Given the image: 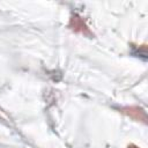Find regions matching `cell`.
I'll return each mask as SVG.
<instances>
[{"label":"cell","mask_w":148,"mask_h":148,"mask_svg":"<svg viewBox=\"0 0 148 148\" xmlns=\"http://www.w3.org/2000/svg\"><path fill=\"white\" fill-rule=\"evenodd\" d=\"M67 27L71 31L75 32V34H80V35H83L86 37H92L94 36L92 31L90 30V28L88 27L86 21L77 14H73L71 16Z\"/></svg>","instance_id":"cell-1"},{"label":"cell","mask_w":148,"mask_h":148,"mask_svg":"<svg viewBox=\"0 0 148 148\" xmlns=\"http://www.w3.org/2000/svg\"><path fill=\"white\" fill-rule=\"evenodd\" d=\"M127 148H140V147L136 146V145H134V143H130V145L127 146Z\"/></svg>","instance_id":"cell-3"},{"label":"cell","mask_w":148,"mask_h":148,"mask_svg":"<svg viewBox=\"0 0 148 148\" xmlns=\"http://www.w3.org/2000/svg\"><path fill=\"white\" fill-rule=\"evenodd\" d=\"M119 112L123 113L124 116L135 120V121H139V123H142V124H147V113H146L145 109H142L139 105H126V106H123V108L119 109Z\"/></svg>","instance_id":"cell-2"}]
</instances>
